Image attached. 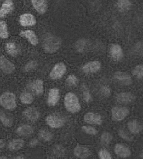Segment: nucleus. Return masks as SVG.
<instances>
[{
  "label": "nucleus",
  "mask_w": 143,
  "mask_h": 159,
  "mask_svg": "<svg viewBox=\"0 0 143 159\" xmlns=\"http://www.w3.org/2000/svg\"><path fill=\"white\" fill-rule=\"evenodd\" d=\"M66 72V67L63 63H57L50 73L51 79L53 80H57L62 78L63 75Z\"/></svg>",
  "instance_id": "423d86ee"
},
{
  "label": "nucleus",
  "mask_w": 143,
  "mask_h": 159,
  "mask_svg": "<svg viewBox=\"0 0 143 159\" xmlns=\"http://www.w3.org/2000/svg\"><path fill=\"white\" fill-rule=\"evenodd\" d=\"M14 159H26L23 156H17V157H16Z\"/></svg>",
  "instance_id": "37998d69"
},
{
  "label": "nucleus",
  "mask_w": 143,
  "mask_h": 159,
  "mask_svg": "<svg viewBox=\"0 0 143 159\" xmlns=\"http://www.w3.org/2000/svg\"><path fill=\"white\" fill-rule=\"evenodd\" d=\"M19 21L23 27H28L35 25L36 23V20L33 14L26 13L20 16Z\"/></svg>",
  "instance_id": "ddd939ff"
},
{
  "label": "nucleus",
  "mask_w": 143,
  "mask_h": 159,
  "mask_svg": "<svg viewBox=\"0 0 143 159\" xmlns=\"http://www.w3.org/2000/svg\"><path fill=\"white\" fill-rule=\"evenodd\" d=\"M116 100L121 104H128L134 102L135 100V97L131 93L122 92L117 95Z\"/></svg>",
  "instance_id": "9b49d317"
},
{
  "label": "nucleus",
  "mask_w": 143,
  "mask_h": 159,
  "mask_svg": "<svg viewBox=\"0 0 143 159\" xmlns=\"http://www.w3.org/2000/svg\"><path fill=\"white\" fill-rule=\"evenodd\" d=\"M34 132L33 127L29 125H24L18 127L16 130V133L18 136L27 137L31 135Z\"/></svg>",
  "instance_id": "4be33fe9"
},
{
  "label": "nucleus",
  "mask_w": 143,
  "mask_h": 159,
  "mask_svg": "<svg viewBox=\"0 0 143 159\" xmlns=\"http://www.w3.org/2000/svg\"><path fill=\"white\" fill-rule=\"evenodd\" d=\"M38 143H39L38 140L36 139H31L30 140V142L29 143V144L31 147H35V146L37 145Z\"/></svg>",
  "instance_id": "a19ab883"
},
{
  "label": "nucleus",
  "mask_w": 143,
  "mask_h": 159,
  "mask_svg": "<svg viewBox=\"0 0 143 159\" xmlns=\"http://www.w3.org/2000/svg\"><path fill=\"white\" fill-rule=\"evenodd\" d=\"M109 53L111 57L115 61H120L124 56L122 49L118 44L111 45L109 48Z\"/></svg>",
  "instance_id": "2eb2a0df"
},
{
  "label": "nucleus",
  "mask_w": 143,
  "mask_h": 159,
  "mask_svg": "<svg viewBox=\"0 0 143 159\" xmlns=\"http://www.w3.org/2000/svg\"><path fill=\"white\" fill-rule=\"evenodd\" d=\"M115 153L121 158H127L130 156L131 152L130 148L122 144H117L115 146Z\"/></svg>",
  "instance_id": "1a4fd4ad"
},
{
  "label": "nucleus",
  "mask_w": 143,
  "mask_h": 159,
  "mask_svg": "<svg viewBox=\"0 0 143 159\" xmlns=\"http://www.w3.org/2000/svg\"><path fill=\"white\" fill-rule=\"evenodd\" d=\"M82 130L85 133H86L88 134L91 135H96L97 134L98 131L95 128L91 127V126H83L82 128Z\"/></svg>",
  "instance_id": "e433bc0d"
},
{
  "label": "nucleus",
  "mask_w": 143,
  "mask_h": 159,
  "mask_svg": "<svg viewBox=\"0 0 143 159\" xmlns=\"http://www.w3.org/2000/svg\"><path fill=\"white\" fill-rule=\"evenodd\" d=\"M47 125L53 129H59L63 127L65 123V119L57 114H50L46 117Z\"/></svg>",
  "instance_id": "39448f33"
},
{
  "label": "nucleus",
  "mask_w": 143,
  "mask_h": 159,
  "mask_svg": "<svg viewBox=\"0 0 143 159\" xmlns=\"http://www.w3.org/2000/svg\"><path fill=\"white\" fill-rule=\"evenodd\" d=\"M114 77L115 79L123 85H130L132 83V80L130 75L125 72L117 71L115 73Z\"/></svg>",
  "instance_id": "6e6552de"
},
{
  "label": "nucleus",
  "mask_w": 143,
  "mask_h": 159,
  "mask_svg": "<svg viewBox=\"0 0 143 159\" xmlns=\"http://www.w3.org/2000/svg\"><path fill=\"white\" fill-rule=\"evenodd\" d=\"M31 3L35 10L40 14H43L47 11V2L45 0H33Z\"/></svg>",
  "instance_id": "aec40b11"
},
{
  "label": "nucleus",
  "mask_w": 143,
  "mask_h": 159,
  "mask_svg": "<svg viewBox=\"0 0 143 159\" xmlns=\"http://www.w3.org/2000/svg\"><path fill=\"white\" fill-rule=\"evenodd\" d=\"M131 6V3L128 0L118 1L117 2V7L120 11L124 12L128 11Z\"/></svg>",
  "instance_id": "c85d7f7f"
},
{
  "label": "nucleus",
  "mask_w": 143,
  "mask_h": 159,
  "mask_svg": "<svg viewBox=\"0 0 143 159\" xmlns=\"http://www.w3.org/2000/svg\"><path fill=\"white\" fill-rule=\"evenodd\" d=\"M20 35L22 37L26 38L29 40L30 44L33 46H36L39 43V40L37 35L35 34V32L32 30H27L26 31H21L20 33Z\"/></svg>",
  "instance_id": "6ab92c4d"
},
{
  "label": "nucleus",
  "mask_w": 143,
  "mask_h": 159,
  "mask_svg": "<svg viewBox=\"0 0 143 159\" xmlns=\"http://www.w3.org/2000/svg\"><path fill=\"white\" fill-rule=\"evenodd\" d=\"M0 105L6 110H12L16 107V97L10 92H6L0 96Z\"/></svg>",
  "instance_id": "7ed1b4c3"
},
{
  "label": "nucleus",
  "mask_w": 143,
  "mask_h": 159,
  "mask_svg": "<svg viewBox=\"0 0 143 159\" xmlns=\"http://www.w3.org/2000/svg\"><path fill=\"white\" fill-rule=\"evenodd\" d=\"M0 159H8V158L6 156H2L0 157Z\"/></svg>",
  "instance_id": "c03bdc74"
},
{
  "label": "nucleus",
  "mask_w": 143,
  "mask_h": 159,
  "mask_svg": "<svg viewBox=\"0 0 143 159\" xmlns=\"http://www.w3.org/2000/svg\"><path fill=\"white\" fill-rule=\"evenodd\" d=\"M6 52L12 57H16L20 53V48L16 44L12 42L7 43L6 45Z\"/></svg>",
  "instance_id": "b1692460"
},
{
  "label": "nucleus",
  "mask_w": 143,
  "mask_h": 159,
  "mask_svg": "<svg viewBox=\"0 0 143 159\" xmlns=\"http://www.w3.org/2000/svg\"><path fill=\"white\" fill-rule=\"evenodd\" d=\"M20 100L24 104H30L34 101V98L31 94L28 92H24L20 96Z\"/></svg>",
  "instance_id": "cd10ccee"
},
{
  "label": "nucleus",
  "mask_w": 143,
  "mask_h": 159,
  "mask_svg": "<svg viewBox=\"0 0 143 159\" xmlns=\"http://www.w3.org/2000/svg\"><path fill=\"white\" fill-rule=\"evenodd\" d=\"M129 109L124 106H115L111 110L112 118L115 121H121L129 114Z\"/></svg>",
  "instance_id": "20e7f679"
},
{
  "label": "nucleus",
  "mask_w": 143,
  "mask_h": 159,
  "mask_svg": "<svg viewBox=\"0 0 143 159\" xmlns=\"http://www.w3.org/2000/svg\"><path fill=\"white\" fill-rule=\"evenodd\" d=\"M23 115L26 119L31 122H36L40 117L39 111L35 107L26 108L23 112Z\"/></svg>",
  "instance_id": "9d476101"
},
{
  "label": "nucleus",
  "mask_w": 143,
  "mask_h": 159,
  "mask_svg": "<svg viewBox=\"0 0 143 159\" xmlns=\"http://www.w3.org/2000/svg\"><path fill=\"white\" fill-rule=\"evenodd\" d=\"M53 153L57 157H63L66 153V149L61 145H56L53 148Z\"/></svg>",
  "instance_id": "2f4dec72"
},
{
  "label": "nucleus",
  "mask_w": 143,
  "mask_h": 159,
  "mask_svg": "<svg viewBox=\"0 0 143 159\" xmlns=\"http://www.w3.org/2000/svg\"><path fill=\"white\" fill-rule=\"evenodd\" d=\"M9 33L7 29V25L5 21H0V38L7 39Z\"/></svg>",
  "instance_id": "7c9ffc66"
},
{
  "label": "nucleus",
  "mask_w": 143,
  "mask_h": 159,
  "mask_svg": "<svg viewBox=\"0 0 143 159\" xmlns=\"http://www.w3.org/2000/svg\"><path fill=\"white\" fill-rule=\"evenodd\" d=\"M118 134L120 136L121 138L126 140L128 142H131L133 140V137L127 131L120 129L118 131Z\"/></svg>",
  "instance_id": "72a5a7b5"
},
{
  "label": "nucleus",
  "mask_w": 143,
  "mask_h": 159,
  "mask_svg": "<svg viewBox=\"0 0 143 159\" xmlns=\"http://www.w3.org/2000/svg\"><path fill=\"white\" fill-rule=\"evenodd\" d=\"M84 121L89 124L95 125H101L102 123V117L98 114L93 113H87L84 116Z\"/></svg>",
  "instance_id": "f8f14e48"
},
{
  "label": "nucleus",
  "mask_w": 143,
  "mask_h": 159,
  "mask_svg": "<svg viewBox=\"0 0 143 159\" xmlns=\"http://www.w3.org/2000/svg\"><path fill=\"white\" fill-rule=\"evenodd\" d=\"M62 41L57 36L47 34L43 43V48L45 51L47 53H55L59 49L61 46Z\"/></svg>",
  "instance_id": "f257e3e1"
},
{
  "label": "nucleus",
  "mask_w": 143,
  "mask_h": 159,
  "mask_svg": "<svg viewBox=\"0 0 143 159\" xmlns=\"http://www.w3.org/2000/svg\"><path fill=\"white\" fill-rule=\"evenodd\" d=\"M24 142L22 139H14L8 144V148L11 151H17L23 148Z\"/></svg>",
  "instance_id": "393cba45"
},
{
  "label": "nucleus",
  "mask_w": 143,
  "mask_h": 159,
  "mask_svg": "<svg viewBox=\"0 0 143 159\" xmlns=\"http://www.w3.org/2000/svg\"><path fill=\"white\" fill-rule=\"evenodd\" d=\"M66 83L69 86H74L78 83V79L74 75H70L66 80Z\"/></svg>",
  "instance_id": "4c0bfd02"
},
{
  "label": "nucleus",
  "mask_w": 143,
  "mask_h": 159,
  "mask_svg": "<svg viewBox=\"0 0 143 159\" xmlns=\"http://www.w3.org/2000/svg\"><path fill=\"white\" fill-rule=\"evenodd\" d=\"M112 139H113L112 135L110 133L105 131V132H103V133L101 134V143L103 146H107L111 143Z\"/></svg>",
  "instance_id": "bb28decb"
},
{
  "label": "nucleus",
  "mask_w": 143,
  "mask_h": 159,
  "mask_svg": "<svg viewBox=\"0 0 143 159\" xmlns=\"http://www.w3.org/2000/svg\"><path fill=\"white\" fill-rule=\"evenodd\" d=\"M74 154L79 159H85L91 155V151L86 146L78 145L74 148Z\"/></svg>",
  "instance_id": "4468645a"
},
{
  "label": "nucleus",
  "mask_w": 143,
  "mask_h": 159,
  "mask_svg": "<svg viewBox=\"0 0 143 159\" xmlns=\"http://www.w3.org/2000/svg\"><path fill=\"white\" fill-rule=\"evenodd\" d=\"M98 154L99 159H112L111 154L106 149H101Z\"/></svg>",
  "instance_id": "c9c22d12"
},
{
  "label": "nucleus",
  "mask_w": 143,
  "mask_h": 159,
  "mask_svg": "<svg viewBox=\"0 0 143 159\" xmlns=\"http://www.w3.org/2000/svg\"><path fill=\"white\" fill-rule=\"evenodd\" d=\"M39 136L40 139L45 142H49L52 140L53 135L50 131L45 129L41 130L39 133Z\"/></svg>",
  "instance_id": "c756f323"
},
{
  "label": "nucleus",
  "mask_w": 143,
  "mask_h": 159,
  "mask_svg": "<svg viewBox=\"0 0 143 159\" xmlns=\"http://www.w3.org/2000/svg\"><path fill=\"white\" fill-rule=\"evenodd\" d=\"M37 63L36 61L35 60H31L29 61V63H27L24 68V70L26 72H29L30 71H32L35 70V68L37 67Z\"/></svg>",
  "instance_id": "f704fd0d"
},
{
  "label": "nucleus",
  "mask_w": 143,
  "mask_h": 159,
  "mask_svg": "<svg viewBox=\"0 0 143 159\" xmlns=\"http://www.w3.org/2000/svg\"><path fill=\"white\" fill-rule=\"evenodd\" d=\"M0 68L6 74H11L15 70V66L7 58L1 56L0 57Z\"/></svg>",
  "instance_id": "0eeeda50"
},
{
  "label": "nucleus",
  "mask_w": 143,
  "mask_h": 159,
  "mask_svg": "<svg viewBox=\"0 0 143 159\" xmlns=\"http://www.w3.org/2000/svg\"><path fill=\"white\" fill-rule=\"evenodd\" d=\"M83 96L85 101L87 102H90L91 100V95L90 91L86 88V86H83Z\"/></svg>",
  "instance_id": "58836bf2"
},
{
  "label": "nucleus",
  "mask_w": 143,
  "mask_h": 159,
  "mask_svg": "<svg viewBox=\"0 0 143 159\" xmlns=\"http://www.w3.org/2000/svg\"><path fill=\"white\" fill-rule=\"evenodd\" d=\"M133 75L139 79H142L143 76V64H140L137 66L132 70Z\"/></svg>",
  "instance_id": "473e14b6"
},
{
  "label": "nucleus",
  "mask_w": 143,
  "mask_h": 159,
  "mask_svg": "<svg viewBox=\"0 0 143 159\" xmlns=\"http://www.w3.org/2000/svg\"><path fill=\"white\" fill-rule=\"evenodd\" d=\"M0 120L3 125L10 127L12 125L13 120L10 116L5 113L4 111H0Z\"/></svg>",
  "instance_id": "a878e982"
},
{
  "label": "nucleus",
  "mask_w": 143,
  "mask_h": 159,
  "mask_svg": "<svg viewBox=\"0 0 143 159\" xmlns=\"http://www.w3.org/2000/svg\"><path fill=\"white\" fill-rule=\"evenodd\" d=\"M101 67V64L98 61H93L83 66L82 70L85 73H94L98 71Z\"/></svg>",
  "instance_id": "f3484780"
},
{
  "label": "nucleus",
  "mask_w": 143,
  "mask_h": 159,
  "mask_svg": "<svg viewBox=\"0 0 143 159\" xmlns=\"http://www.w3.org/2000/svg\"><path fill=\"white\" fill-rule=\"evenodd\" d=\"M14 3L11 0H7L4 2L0 8V18L6 17L12 11Z\"/></svg>",
  "instance_id": "412c9836"
},
{
  "label": "nucleus",
  "mask_w": 143,
  "mask_h": 159,
  "mask_svg": "<svg viewBox=\"0 0 143 159\" xmlns=\"http://www.w3.org/2000/svg\"><path fill=\"white\" fill-rule=\"evenodd\" d=\"M128 129L132 134H138L143 131V125L137 120H132L128 123Z\"/></svg>",
  "instance_id": "5701e85b"
},
{
  "label": "nucleus",
  "mask_w": 143,
  "mask_h": 159,
  "mask_svg": "<svg viewBox=\"0 0 143 159\" xmlns=\"http://www.w3.org/2000/svg\"><path fill=\"white\" fill-rule=\"evenodd\" d=\"M60 98L59 90L57 88H53L49 93L47 104L50 106H55L57 104Z\"/></svg>",
  "instance_id": "dca6fc26"
},
{
  "label": "nucleus",
  "mask_w": 143,
  "mask_h": 159,
  "mask_svg": "<svg viewBox=\"0 0 143 159\" xmlns=\"http://www.w3.org/2000/svg\"><path fill=\"white\" fill-rule=\"evenodd\" d=\"M5 142L2 140H0V148H3L5 146Z\"/></svg>",
  "instance_id": "79ce46f5"
},
{
  "label": "nucleus",
  "mask_w": 143,
  "mask_h": 159,
  "mask_svg": "<svg viewBox=\"0 0 143 159\" xmlns=\"http://www.w3.org/2000/svg\"><path fill=\"white\" fill-rule=\"evenodd\" d=\"M64 104L66 109L71 113H78L81 109L78 97L71 92L66 94L64 98Z\"/></svg>",
  "instance_id": "f03ea898"
},
{
  "label": "nucleus",
  "mask_w": 143,
  "mask_h": 159,
  "mask_svg": "<svg viewBox=\"0 0 143 159\" xmlns=\"http://www.w3.org/2000/svg\"><path fill=\"white\" fill-rule=\"evenodd\" d=\"M29 89L37 96L41 95L43 93V82L41 80H36L30 83Z\"/></svg>",
  "instance_id": "a211bd4d"
},
{
  "label": "nucleus",
  "mask_w": 143,
  "mask_h": 159,
  "mask_svg": "<svg viewBox=\"0 0 143 159\" xmlns=\"http://www.w3.org/2000/svg\"><path fill=\"white\" fill-rule=\"evenodd\" d=\"M101 93L104 97H108L111 94V89L108 86H103L101 89Z\"/></svg>",
  "instance_id": "ea45409f"
}]
</instances>
